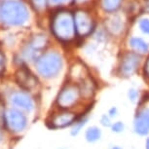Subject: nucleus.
I'll return each instance as SVG.
<instances>
[{
    "label": "nucleus",
    "mask_w": 149,
    "mask_h": 149,
    "mask_svg": "<svg viewBox=\"0 0 149 149\" xmlns=\"http://www.w3.org/2000/svg\"><path fill=\"white\" fill-rule=\"evenodd\" d=\"M51 26L54 35L61 41L72 40L76 33L74 16L67 10H58L54 14Z\"/></svg>",
    "instance_id": "1"
},
{
    "label": "nucleus",
    "mask_w": 149,
    "mask_h": 149,
    "mask_svg": "<svg viewBox=\"0 0 149 149\" xmlns=\"http://www.w3.org/2000/svg\"><path fill=\"white\" fill-rule=\"evenodd\" d=\"M0 18L2 22L11 26L22 24L29 18V11L24 3L15 0L6 1L0 9Z\"/></svg>",
    "instance_id": "2"
},
{
    "label": "nucleus",
    "mask_w": 149,
    "mask_h": 149,
    "mask_svg": "<svg viewBox=\"0 0 149 149\" xmlns=\"http://www.w3.org/2000/svg\"><path fill=\"white\" fill-rule=\"evenodd\" d=\"M63 60L60 54L49 52L42 55L36 61V68L39 74L46 78H52L61 71Z\"/></svg>",
    "instance_id": "3"
},
{
    "label": "nucleus",
    "mask_w": 149,
    "mask_h": 149,
    "mask_svg": "<svg viewBox=\"0 0 149 149\" xmlns=\"http://www.w3.org/2000/svg\"><path fill=\"white\" fill-rule=\"evenodd\" d=\"M75 30L79 36H87L94 29V21L91 15L83 10H78L74 15Z\"/></svg>",
    "instance_id": "4"
},
{
    "label": "nucleus",
    "mask_w": 149,
    "mask_h": 149,
    "mask_svg": "<svg viewBox=\"0 0 149 149\" xmlns=\"http://www.w3.org/2000/svg\"><path fill=\"white\" fill-rule=\"evenodd\" d=\"M80 95L79 87L75 85H67L61 91L57 102L61 108H69L77 102Z\"/></svg>",
    "instance_id": "5"
},
{
    "label": "nucleus",
    "mask_w": 149,
    "mask_h": 149,
    "mask_svg": "<svg viewBox=\"0 0 149 149\" xmlns=\"http://www.w3.org/2000/svg\"><path fill=\"white\" fill-rule=\"evenodd\" d=\"M5 123L11 131L18 133V132H21L26 128V118L21 111L12 108L6 112Z\"/></svg>",
    "instance_id": "6"
},
{
    "label": "nucleus",
    "mask_w": 149,
    "mask_h": 149,
    "mask_svg": "<svg viewBox=\"0 0 149 149\" xmlns=\"http://www.w3.org/2000/svg\"><path fill=\"white\" fill-rule=\"evenodd\" d=\"M140 58L136 53H128L121 60L120 63V72L123 76L129 77L132 76L136 71L139 65Z\"/></svg>",
    "instance_id": "7"
},
{
    "label": "nucleus",
    "mask_w": 149,
    "mask_h": 149,
    "mask_svg": "<svg viewBox=\"0 0 149 149\" xmlns=\"http://www.w3.org/2000/svg\"><path fill=\"white\" fill-rule=\"evenodd\" d=\"M47 45V38L45 35H36L30 43L24 50V56L27 60H33L42 49Z\"/></svg>",
    "instance_id": "8"
},
{
    "label": "nucleus",
    "mask_w": 149,
    "mask_h": 149,
    "mask_svg": "<svg viewBox=\"0 0 149 149\" xmlns=\"http://www.w3.org/2000/svg\"><path fill=\"white\" fill-rule=\"evenodd\" d=\"M16 79L19 85L24 90H32L38 84L37 78L24 67L18 70V72L16 73Z\"/></svg>",
    "instance_id": "9"
},
{
    "label": "nucleus",
    "mask_w": 149,
    "mask_h": 149,
    "mask_svg": "<svg viewBox=\"0 0 149 149\" xmlns=\"http://www.w3.org/2000/svg\"><path fill=\"white\" fill-rule=\"evenodd\" d=\"M134 131L140 136L149 133V109L143 108L136 113L134 118Z\"/></svg>",
    "instance_id": "10"
},
{
    "label": "nucleus",
    "mask_w": 149,
    "mask_h": 149,
    "mask_svg": "<svg viewBox=\"0 0 149 149\" xmlns=\"http://www.w3.org/2000/svg\"><path fill=\"white\" fill-rule=\"evenodd\" d=\"M76 121V115L69 111H63L56 114L51 120V127L54 129L65 128L70 126Z\"/></svg>",
    "instance_id": "11"
},
{
    "label": "nucleus",
    "mask_w": 149,
    "mask_h": 149,
    "mask_svg": "<svg viewBox=\"0 0 149 149\" xmlns=\"http://www.w3.org/2000/svg\"><path fill=\"white\" fill-rule=\"evenodd\" d=\"M11 102L17 107L26 111L33 109V100L29 95L24 92H16L11 95Z\"/></svg>",
    "instance_id": "12"
},
{
    "label": "nucleus",
    "mask_w": 149,
    "mask_h": 149,
    "mask_svg": "<svg viewBox=\"0 0 149 149\" xmlns=\"http://www.w3.org/2000/svg\"><path fill=\"white\" fill-rule=\"evenodd\" d=\"M107 29L113 34H119L124 29V22L122 18L118 15H113L108 18L105 22Z\"/></svg>",
    "instance_id": "13"
},
{
    "label": "nucleus",
    "mask_w": 149,
    "mask_h": 149,
    "mask_svg": "<svg viewBox=\"0 0 149 149\" xmlns=\"http://www.w3.org/2000/svg\"><path fill=\"white\" fill-rule=\"evenodd\" d=\"M130 45L134 51L136 53H139V54L147 53L149 50V45L147 44V42H145L143 39L139 37L132 38L130 40Z\"/></svg>",
    "instance_id": "14"
},
{
    "label": "nucleus",
    "mask_w": 149,
    "mask_h": 149,
    "mask_svg": "<svg viewBox=\"0 0 149 149\" xmlns=\"http://www.w3.org/2000/svg\"><path fill=\"white\" fill-rule=\"evenodd\" d=\"M80 90V94L84 95L85 97H89L94 94V90H95V86L94 83L92 82L91 79L87 78V79H83L82 83H81V86L79 87Z\"/></svg>",
    "instance_id": "15"
},
{
    "label": "nucleus",
    "mask_w": 149,
    "mask_h": 149,
    "mask_svg": "<svg viewBox=\"0 0 149 149\" xmlns=\"http://www.w3.org/2000/svg\"><path fill=\"white\" fill-rule=\"evenodd\" d=\"M121 1L122 0H102L100 5H102V8L105 12L111 13L119 9Z\"/></svg>",
    "instance_id": "16"
},
{
    "label": "nucleus",
    "mask_w": 149,
    "mask_h": 149,
    "mask_svg": "<svg viewBox=\"0 0 149 149\" xmlns=\"http://www.w3.org/2000/svg\"><path fill=\"white\" fill-rule=\"evenodd\" d=\"M102 133L100 130L97 127H91L89 128L86 132V139L89 142H95L100 139Z\"/></svg>",
    "instance_id": "17"
},
{
    "label": "nucleus",
    "mask_w": 149,
    "mask_h": 149,
    "mask_svg": "<svg viewBox=\"0 0 149 149\" xmlns=\"http://www.w3.org/2000/svg\"><path fill=\"white\" fill-rule=\"evenodd\" d=\"M30 2H31L33 8L36 11H38V12H41V11L45 10L47 5V0H30Z\"/></svg>",
    "instance_id": "18"
},
{
    "label": "nucleus",
    "mask_w": 149,
    "mask_h": 149,
    "mask_svg": "<svg viewBox=\"0 0 149 149\" xmlns=\"http://www.w3.org/2000/svg\"><path fill=\"white\" fill-rule=\"evenodd\" d=\"M87 123V119L84 118V119H81L79 121H75L74 122V126H73V129H72V132L71 134L73 136H76V134L79 133L80 130L84 127V125Z\"/></svg>",
    "instance_id": "19"
},
{
    "label": "nucleus",
    "mask_w": 149,
    "mask_h": 149,
    "mask_svg": "<svg viewBox=\"0 0 149 149\" xmlns=\"http://www.w3.org/2000/svg\"><path fill=\"white\" fill-rule=\"evenodd\" d=\"M139 27L143 33L149 35V19H141L139 22Z\"/></svg>",
    "instance_id": "20"
},
{
    "label": "nucleus",
    "mask_w": 149,
    "mask_h": 149,
    "mask_svg": "<svg viewBox=\"0 0 149 149\" xmlns=\"http://www.w3.org/2000/svg\"><path fill=\"white\" fill-rule=\"evenodd\" d=\"M129 98L132 100L133 102H136L139 100V92L134 89L129 90Z\"/></svg>",
    "instance_id": "21"
},
{
    "label": "nucleus",
    "mask_w": 149,
    "mask_h": 149,
    "mask_svg": "<svg viewBox=\"0 0 149 149\" xmlns=\"http://www.w3.org/2000/svg\"><path fill=\"white\" fill-rule=\"evenodd\" d=\"M111 129L115 133H121L124 130V124L122 122H116L111 126Z\"/></svg>",
    "instance_id": "22"
},
{
    "label": "nucleus",
    "mask_w": 149,
    "mask_h": 149,
    "mask_svg": "<svg viewBox=\"0 0 149 149\" xmlns=\"http://www.w3.org/2000/svg\"><path fill=\"white\" fill-rule=\"evenodd\" d=\"M5 116H6V113H5L4 104L2 102H0V125L5 123Z\"/></svg>",
    "instance_id": "23"
},
{
    "label": "nucleus",
    "mask_w": 149,
    "mask_h": 149,
    "mask_svg": "<svg viewBox=\"0 0 149 149\" xmlns=\"http://www.w3.org/2000/svg\"><path fill=\"white\" fill-rule=\"evenodd\" d=\"M5 69V57L4 55L0 52V74L4 71Z\"/></svg>",
    "instance_id": "24"
},
{
    "label": "nucleus",
    "mask_w": 149,
    "mask_h": 149,
    "mask_svg": "<svg viewBox=\"0 0 149 149\" xmlns=\"http://www.w3.org/2000/svg\"><path fill=\"white\" fill-rule=\"evenodd\" d=\"M100 122H102V124L103 126H105V127H109V126L111 125L110 123V119H109L108 116H106V115H104V116L102 117V120H100Z\"/></svg>",
    "instance_id": "25"
},
{
    "label": "nucleus",
    "mask_w": 149,
    "mask_h": 149,
    "mask_svg": "<svg viewBox=\"0 0 149 149\" xmlns=\"http://www.w3.org/2000/svg\"><path fill=\"white\" fill-rule=\"evenodd\" d=\"M144 73L146 75V77L149 78V58H147V61H146L145 63V65H144Z\"/></svg>",
    "instance_id": "26"
},
{
    "label": "nucleus",
    "mask_w": 149,
    "mask_h": 149,
    "mask_svg": "<svg viewBox=\"0 0 149 149\" xmlns=\"http://www.w3.org/2000/svg\"><path fill=\"white\" fill-rule=\"evenodd\" d=\"M116 113H117V109L116 108H111L110 110H109V117H114L116 116Z\"/></svg>",
    "instance_id": "27"
},
{
    "label": "nucleus",
    "mask_w": 149,
    "mask_h": 149,
    "mask_svg": "<svg viewBox=\"0 0 149 149\" xmlns=\"http://www.w3.org/2000/svg\"><path fill=\"white\" fill-rule=\"evenodd\" d=\"M144 9L149 13V0H144Z\"/></svg>",
    "instance_id": "28"
},
{
    "label": "nucleus",
    "mask_w": 149,
    "mask_h": 149,
    "mask_svg": "<svg viewBox=\"0 0 149 149\" xmlns=\"http://www.w3.org/2000/svg\"><path fill=\"white\" fill-rule=\"evenodd\" d=\"M52 2H54V3H60V2H61L63 0H51Z\"/></svg>",
    "instance_id": "29"
},
{
    "label": "nucleus",
    "mask_w": 149,
    "mask_h": 149,
    "mask_svg": "<svg viewBox=\"0 0 149 149\" xmlns=\"http://www.w3.org/2000/svg\"><path fill=\"white\" fill-rule=\"evenodd\" d=\"M146 149H149V139L146 141Z\"/></svg>",
    "instance_id": "30"
},
{
    "label": "nucleus",
    "mask_w": 149,
    "mask_h": 149,
    "mask_svg": "<svg viewBox=\"0 0 149 149\" xmlns=\"http://www.w3.org/2000/svg\"><path fill=\"white\" fill-rule=\"evenodd\" d=\"M111 149H121L120 147H118V146H114V147H112Z\"/></svg>",
    "instance_id": "31"
},
{
    "label": "nucleus",
    "mask_w": 149,
    "mask_h": 149,
    "mask_svg": "<svg viewBox=\"0 0 149 149\" xmlns=\"http://www.w3.org/2000/svg\"><path fill=\"white\" fill-rule=\"evenodd\" d=\"M76 1H84V0H76Z\"/></svg>",
    "instance_id": "32"
},
{
    "label": "nucleus",
    "mask_w": 149,
    "mask_h": 149,
    "mask_svg": "<svg viewBox=\"0 0 149 149\" xmlns=\"http://www.w3.org/2000/svg\"><path fill=\"white\" fill-rule=\"evenodd\" d=\"M0 139H1V134H0Z\"/></svg>",
    "instance_id": "33"
}]
</instances>
